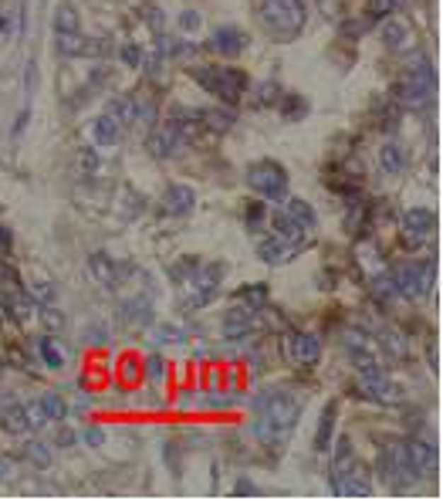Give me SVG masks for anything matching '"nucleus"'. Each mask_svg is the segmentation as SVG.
Here are the masks:
<instances>
[{"instance_id": "obj_1", "label": "nucleus", "mask_w": 443, "mask_h": 501, "mask_svg": "<svg viewBox=\"0 0 443 501\" xmlns=\"http://www.w3.org/2000/svg\"><path fill=\"white\" fill-rule=\"evenodd\" d=\"M258 410L260 417L254 420V437L267 447H275L288 437L294 420L301 417V400L281 393V390H264V396H258Z\"/></svg>"}, {"instance_id": "obj_2", "label": "nucleus", "mask_w": 443, "mask_h": 501, "mask_svg": "<svg viewBox=\"0 0 443 501\" xmlns=\"http://www.w3.org/2000/svg\"><path fill=\"white\" fill-rule=\"evenodd\" d=\"M260 21H264V28L271 30V34H277V38H294L308 21L305 0H264Z\"/></svg>"}, {"instance_id": "obj_3", "label": "nucleus", "mask_w": 443, "mask_h": 501, "mask_svg": "<svg viewBox=\"0 0 443 501\" xmlns=\"http://www.w3.org/2000/svg\"><path fill=\"white\" fill-rule=\"evenodd\" d=\"M193 78H197V81L207 91H210V95L224 98L227 106H230V102H237V98L247 91V78H244V72H237V68L203 64V68H197V72H193Z\"/></svg>"}, {"instance_id": "obj_4", "label": "nucleus", "mask_w": 443, "mask_h": 501, "mask_svg": "<svg viewBox=\"0 0 443 501\" xmlns=\"http://www.w3.org/2000/svg\"><path fill=\"white\" fill-rule=\"evenodd\" d=\"M433 91H437V78H433V68H430L427 58H420V64L413 68L406 81H403V89H399V102L413 112H420V108H427L433 102Z\"/></svg>"}, {"instance_id": "obj_5", "label": "nucleus", "mask_w": 443, "mask_h": 501, "mask_svg": "<svg viewBox=\"0 0 443 501\" xmlns=\"http://www.w3.org/2000/svg\"><path fill=\"white\" fill-rule=\"evenodd\" d=\"M247 183H251V190H258L260 197H267V200H281L288 193V173L275 159H264V163L247 167Z\"/></svg>"}, {"instance_id": "obj_6", "label": "nucleus", "mask_w": 443, "mask_h": 501, "mask_svg": "<svg viewBox=\"0 0 443 501\" xmlns=\"http://www.w3.org/2000/svg\"><path fill=\"white\" fill-rule=\"evenodd\" d=\"M197 278L190 281L193 291H190V298L183 302L186 312H197L203 305H210L220 295V281H224V274H227V264H207V268H197Z\"/></svg>"}, {"instance_id": "obj_7", "label": "nucleus", "mask_w": 443, "mask_h": 501, "mask_svg": "<svg viewBox=\"0 0 443 501\" xmlns=\"http://www.w3.org/2000/svg\"><path fill=\"white\" fill-rule=\"evenodd\" d=\"M359 390H362V396H366V400L379 403V407H393V403H399V400H403V386L389 380L382 369H379V373H362Z\"/></svg>"}, {"instance_id": "obj_8", "label": "nucleus", "mask_w": 443, "mask_h": 501, "mask_svg": "<svg viewBox=\"0 0 443 501\" xmlns=\"http://www.w3.org/2000/svg\"><path fill=\"white\" fill-rule=\"evenodd\" d=\"M437 230V217H433V210H427V207H413V210H406V217H403V237L410 244H423Z\"/></svg>"}, {"instance_id": "obj_9", "label": "nucleus", "mask_w": 443, "mask_h": 501, "mask_svg": "<svg viewBox=\"0 0 443 501\" xmlns=\"http://www.w3.org/2000/svg\"><path fill=\"white\" fill-rule=\"evenodd\" d=\"M224 339L237 342V339H247V332L254 329V308L251 305H234L224 312Z\"/></svg>"}, {"instance_id": "obj_10", "label": "nucleus", "mask_w": 443, "mask_h": 501, "mask_svg": "<svg viewBox=\"0 0 443 501\" xmlns=\"http://www.w3.org/2000/svg\"><path fill=\"white\" fill-rule=\"evenodd\" d=\"M288 356L298 366H315L321 356V339L315 332H294L288 339Z\"/></svg>"}, {"instance_id": "obj_11", "label": "nucleus", "mask_w": 443, "mask_h": 501, "mask_svg": "<svg viewBox=\"0 0 443 501\" xmlns=\"http://www.w3.org/2000/svg\"><path fill=\"white\" fill-rule=\"evenodd\" d=\"M180 142H183V139L176 136V129L166 122V125H159V129H153V133H149V139H146V150L153 152L156 159H169V156H176Z\"/></svg>"}, {"instance_id": "obj_12", "label": "nucleus", "mask_w": 443, "mask_h": 501, "mask_svg": "<svg viewBox=\"0 0 443 501\" xmlns=\"http://www.w3.org/2000/svg\"><path fill=\"white\" fill-rule=\"evenodd\" d=\"M193 207H197V193L190 186L176 183L163 193V213H169V217H186V213H193Z\"/></svg>"}, {"instance_id": "obj_13", "label": "nucleus", "mask_w": 443, "mask_h": 501, "mask_svg": "<svg viewBox=\"0 0 443 501\" xmlns=\"http://www.w3.org/2000/svg\"><path fill=\"white\" fill-rule=\"evenodd\" d=\"M210 47H214L217 55H224V58H234V55H241L247 47V38L237 28L224 24V28H217L214 34H210Z\"/></svg>"}, {"instance_id": "obj_14", "label": "nucleus", "mask_w": 443, "mask_h": 501, "mask_svg": "<svg viewBox=\"0 0 443 501\" xmlns=\"http://www.w3.org/2000/svg\"><path fill=\"white\" fill-rule=\"evenodd\" d=\"M352 468H355V447H352V437H338L335 447H332V488H335Z\"/></svg>"}, {"instance_id": "obj_15", "label": "nucleus", "mask_w": 443, "mask_h": 501, "mask_svg": "<svg viewBox=\"0 0 443 501\" xmlns=\"http://www.w3.org/2000/svg\"><path fill=\"white\" fill-rule=\"evenodd\" d=\"M294 244L281 241V237H267V241L258 244V258L264 261V264H288L291 258H294Z\"/></svg>"}, {"instance_id": "obj_16", "label": "nucleus", "mask_w": 443, "mask_h": 501, "mask_svg": "<svg viewBox=\"0 0 443 501\" xmlns=\"http://www.w3.org/2000/svg\"><path fill=\"white\" fill-rule=\"evenodd\" d=\"M410 457L413 464H416V471L433 478L437 474V464H440V457H437V447L430 441H410Z\"/></svg>"}, {"instance_id": "obj_17", "label": "nucleus", "mask_w": 443, "mask_h": 501, "mask_svg": "<svg viewBox=\"0 0 443 501\" xmlns=\"http://www.w3.org/2000/svg\"><path fill=\"white\" fill-rule=\"evenodd\" d=\"M284 217L294 220L301 230H315V224H318V217H315V210H311V203L301 200V197H288V200H284Z\"/></svg>"}, {"instance_id": "obj_18", "label": "nucleus", "mask_w": 443, "mask_h": 501, "mask_svg": "<svg viewBox=\"0 0 443 501\" xmlns=\"http://www.w3.org/2000/svg\"><path fill=\"white\" fill-rule=\"evenodd\" d=\"M122 322H129V325H149L153 322V302H149V295H142V298H129V302H122Z\"/></svg>"}, {"instance_id": "obj_19", "label": "nucleus", "mask_w": 443, "mask_h": 501, "mask_svg": "<svg viewBox=\"0 0 443 501\" xmlns=\"http://www.w3.org/2000/svg\"><path fill=\"white\" fill-rule=\"evenodd\" d=\"M38 352H41L45 366H51V369H64V363H68V346H64L58 335H45L38 342Z\"/></svg>"}, {"instance_id": "obj_20", "label": "nucleus", "mask_w": 443, "mask_h": 501, "mask_svg": "<svg viewBox=\"0 0 443 501\" xmlns=\"http://www.w3.org/2000/svg\"><path fill=\"white\" fill-rule=\"evenodd\" d=\"M92 136L98 146L112 150V146H119V139H122V125L112 119V116H98V119L92 122Z\"/></svg>"}, {"instance_id": "obj_21", "label": "nucleus", "mask_w": 443, "mask_h": 501, "mask_svg": "<svg viewBox=\"0 0 443 501\" xmlns=\"http://www.w3.org/2000/svg\"><path fill=\"white\" fill-rule=\"evenodd\" d=\"M393 285H396L399 298H420L423 288H420V274H416V264H403L396 274H393Z\"/></svg>"}, {"instance_id": "obj_22", "label": "nucleus", "mask_w": 443, "mask_h": 501, "mask_svg": "<svg viewBox=\"0 0 443 501\" xmlns=\"http://www.w3.org/2000/svg\"><path fill=\"white\" fill-rule=\"evenodd\" d=\"M105 116H112L122 129L132 125V122H136V95H115V98H108Z\"/></svg>"}, {"instance_id": "obj_23", "label": "nucleus", "mask_w": 443, "mask_h": 501, "mask_svg": "<svg viewBox=\"0 0 443 501\" xmlns=\"http://www.w3.org/2000/svg\"><path fill=\"white\" fill-rule=\"evenodd\" d=\"M88 271H92L102 285H115V281H119V264H115L112 254H105V251H95L92 258H88Z\"/></svg>"}, {"instance_id": "obj_24", "label": "nucleus", "mask_w": 443, "mask_h": 501, "mask_svg": "<svg viewBox=\"0 0 443 501\" xmlns=\"http://www.w3.org/2000/svg\"><path fill=\"white\" fill-rule=\"evenodd\" d=\"M54 51L62 58H78L85 55V38L78 30H54Z\"/></svg>"}, {"instance_id": "obj_25", "label": "nucleus", "mask_w": 443, "mask_h": 501, "mask_svg": "<svg viewBox=\"0 0 443 501\" xmlns=\"http://www.w3.org/2000/svg\"><path fill=\"white\" fill-rule=\"evenodd\" d=\"M271 227H275V237H281V241L294 244V247H301V244H305V230L298 227L294 220H288V217H284V210L271 217Z\"/></svg>"}, {"instance_id": "obj_26", "label": "nucleus", "mask_w": 443, "mask_h": 501, "mask_svg": "<svg viewBox=\"0 0 443 501\" xmlns=\"http://www.w3.org/2000/svg\"><path fill=\"white\" fill-rule=\"evenodd\" d=\"M379 167L389 173V176H396L406 169V150L399 146V142H386L379 150Z\"/></svg>"}, {"instance_id": "obj_27", "label": "nucleus", "mask_w": 443, "mask_h": 501, "mask_svg": "<svg viewBox=\"0 0 443 501\" xmlns=\"http://www.w3.org/2000/svg\"><path fill=\"white\" fill-rule=\"evenodd\" d=\"M332 430H335V407L328 403V407L321 410L318 430H315V451H318V454H328V447H332Z\"/></svg>"}, {"instance_id": "obj_28", "label": "nucleus", "mask_w": 443, "mask_h": 501, "mask_svg": "<svg viewBox=\"0 0 443 501\" xmlns=\"http://www.w3.org/2000/svg\"><path fill=\"white\" fill-rule=\"evenodd\" d=\"M0 427L7 434H28V417H24V407L17 400L7 403V407H0Z\"/></svg>"}, {"instance_id": "obj_29", "label": "nucleus", "mask_w": 443, "mask_h": 501, "mask_svg": "<svg viewBox=\"0 0 443 501\" xmlns=\"http://www.w3.org/2000/svg\"><path fill=\"white\" fill-rule=\"evenodd\" d=\"M200 119L207 122L214 133H227L230 125H234V112H230V108H203Z\"/></svg>"}, {"instance_id": "obj_30", "label": "nucleus", "mask_w": 443, "mask_h": 501, "mask_svg": "<svg viewBox=\"0 0 443 501\" xmlns=\"http://www.w3.org/2000/svg\"><path fill=\"white\" fill-rule=\"evenodd\" d=\"M382 41H386V47H403L410 41V28L399 24V21H386L382 24Z\"/></svg>"}, {"instance_id": "obj_31", "label": "nucleus", "mask_w": 443, "mask_h": 501, "mask_svg": "<svg viewBox=\"0 0 443 501\" xmlns=\"http://www.w3.org/2000/svg\"><path fill=\"white\" fill-rule=\"evenodd\" d=\"M24 457L31 461L34 468H51V461H54V454H51V447H47L45 441L24 444Z\"/></svg>"}, {"instance_id": "obj_32", "label": "nucleus", "mask_w": 443, "mask_h": 501, "mask_svg": "<svg viewBox=\"0 0 443 501\" xmlns=\"http://www.w3.org/2000/svg\"><path fill=\"white\" fill-rule=\"evenodd\" d=\"M7 308L14 312L17 322H28L31 315H38V302H34V298H28V295H17V298H11V302H7Z\"/></svg>"}, {"instance_id": "obj_33", "label": "nucleus", "mask_w": 443, "mask_h": 501, "mask_svg": "<svg viewBox=\"0 0 443 501\" xmlns=\"http://www.w3.org/2000/svg\"><path fill=\"white\" fill-rule=\"evenodd\" d=\"M24 417H28V430H45L51 420H47L45 407H41V400H31V403H24Z\"/></svg>"}, {"instance_id": "obj_34", "label": "nucleus", "mask_w": 443, "mask_h": 501, "mask_svg": "<svg viewBox=\"0 0 443 501\" xmlns=\"http://www.w3.org/2000/svg\"><path fill=\"white\" fill-rule=\"evenodd\" d=\"M41 407H45L47 420H64L68 417V407H64V400L58 393H45L41 396Z\"/></svg>"}, {"instance_id": "obj_35", "label": "nucleus", "mask_w": 443, "mask_h": 501, "mask_svg": "<svg viewBox=\"0 0 443 501\" xmlns=\"http://www.w3.org/2000/svg\"><path fill=\"white\" fill-rule=\"evenodd\" d=\"M38 315H41V325H45L47 332H62L64 329V315L58 308H51V305H38Z\"/></svg>"}, {"instance_id": "obj_36", "label": "nucleus", "mask_w": 443, "mask_h": 501, "mask_svg": "<svg viewBox=\"0 0 443 501\" xmlns=\"http://www.w3.org/2000/svg\"><path fill=\"white\" fill-rule=\"evenodd\" d=\"M416 274H420V288H423V295H430L433 291V281H437V261L427 258L416 264Z\"/></svg>"}, {"instance_id": "obj_37", "label": "nucleus", "mask_w": 443, "mask_h": 501, "mask_svg": "<svg viewBox=\"0 0 443 501\" xmlns=\"http://www.w3.org/2000/svg\"><path fill=\"white\" fill-rule=\"evenodd\" d=\"M24 295L34 298L38 305H51V302H54V285H47V281H34V285H28Z\"/></svg>"}, {"instance_id": "obj_38", "label": "nucleus", "mask_w": 443, "mask_h": 501, "mask_svg": "<svg viewBox=\"0 0 443 501\" xmlns=\"http://www.w3.org/2000/svg\"><path fill=\"white\" fill-rule=\"evenodd\" d=\"M237 298H241V302H247L251 308H258V305L267 302V285H247V288L237 291Z\"/></svg>"}, {"instance_id": "obj_39", "label": "nucleus", "mask_w": 443, "mask_h": 501, "mask_svg": "<svg viewBox=\"0 0 443 501\" xmlns=\"http://www.w3.org/2000/svg\"><path fill=\"white\" fill-rule=\"evenodd\" d=\"M169 342H183V329H176V325H156L153 346H169Z\"/></svg>"}, {"instance_id": "obj_40", "label": "nucleus", "mask_w": 443, "mask_h": 501, "mask_svg": "<svg viewBox=\"0 0 443 501\" xmlns=\"http://www.w3.org/2000/svg\"><path fill=\"white\" fill-rule=\"evenodd\" d=\"M254 95H258V106H275V102H281L277 81H260L258 89H254Z\"/></svg>"}, {"instance_id": "obj_41", "label": "nucleus", "mask_w": 443, "mask_h": 501, "mask_svg": "<svg viewBox=\"0 0 443 501\" xmlns=\"http://www.w3.org/2000/svg\"><path fill=\"white\" fill-rule=\"evenodd\" d=\"M382 349H389L393 356H406V352H410V346H406V339H403L399 332L386 329V332H382Z\"/></svg>"}, {"instance_id": "obj_42", "label": "nucleus", "mask_w": 443, "mask_h": 501, "mask_svg": "<svg viewBox=\"0 0 443 501\" xmlns=\"http://www.w3.org/2000/svg\"><path fill=\"white\" fill-rule=\"evenodd\" d=\"M54 30H78V11L75 7H58V14H54Z\"/></svg>"}, {"instance_id": "obj_43", "label": "nucleus", "mask_w": 443, "mask_h": 501, "mask_svg": "<svg viewBox=\"0 0 443 501\" xmlns=\"http://www.w3.org/2000/svg\"><path fill=\"white\" fill-rule=\"evenodd\" d=\"M166 363H163V356H149V359H146V376H149V383H156V386H159V383L166 380Z\"/></svg>"}, {"instance_id": "obj_44", "label": "nucleus", "mask_w": 443, "mask_h": 501, "mask_svg": "<svg viewBox=\"0 0 443 501\" xmlns=\"http://www.w3.org/2000/svg\"><path fill=\"white\" fill-rule=\"evenodd\" d=\"M78 167H81L85 176H95V173H98V152H95L92 146H85V150L78 152Z\"/></svg>"}, {"instance_id": "obj_45", "label": "nucleus", "mask_w": 443, "mask_h": 501, "mask_svg": "<svg viewBox=\"0 0 443 501\" xmlns=\"http://www.w3.org/2000/svg\"><path fill=\"white\" fill-rule=\"evenodd\" d=\"M122 61L129 68H146V51L139 45H122Z\"/></svg>"}, {"instance_id": "obj_46", "label": "nucleus", "mask_w": 443, "mask_h": 501, "mask_svg": "<svg viewBox=\"0 0 443 501\" xmlns=\"http://www.w3.org/2000/svg\"><path fill=\"white\" fill-rule=\"evenodd\" d=\"M372 291H376V298H396V285H393V274H379V278L372 281Z\"/></svg>"}, {"instance_id": "obj_47", "label": "nucleus", "mask_w": 443, "mask_h": 501, "mask_svg": "<svg viewBox=\"0 0 443 501\" xmlns=\"http://www.w3.org/2000/svg\"><path fill=\"white\" fill-rule=\"evenodd\" d=\"M136 122H142V125H153L156 122V106L149 98H136Z\"/></svg>"}, {"instance_id": "obj_48", "label": "nucleus", "mask_w": 443, "mask_h": 501, "mask_svg": "<svg viewBox=\"0 0 443 501\" xmlns=\"http://www.w3.org/2000/svg\"><path fill=\"white\" fill-rule=\"evenodd\" d=\"M146 24H149L156 34H163V28H166V14H163V11L153 4V7H146Z\"/></svg>"}, {"instance_id": "obj_49", "label": "nucleus", "mask_w": 443, "mask_h": 501, "mask_svg": "<svg viewBox=\"0 0 443 501\" xmlns=\"http://www.w3.org/2000/svg\"><path fill=\"white\" fill-rule=\"evenodd\" d=\"M200 24H203V17H200L197 11H183V14H180V28H183L186 34H197Z\"/></svg>"}, {"instance_id": "obj_50", "label": "nucleus", "mask_w": 443, "mask_h": 501, "mask_svg": "<svg viewBox=\"0 0 443 501\" xmlns=\"http://www.w3.org/2000/svg\"><path fill=\"white\" fill-rule=\"evenodd\" d=\"M294 116H305V102L298 95H291L288 102H284V119H294Z\"/></svg>"}, {"instance_id": "obj_51", "label": "nucleus", "mask_w": 443, "mask_h": 501, "mask_svg": "<svg viewBox=\"0 0 443 501\" xmlns=\"http://www.w3.org/2000/svg\"><path fill=\"white\" fill-rule=\"evenodd\" d=\"M81 441L88 444V447H102V444H105V430H98V427H88V430L81 434Z\"/></svg>"}, {"instance_id": "obj_52", "label": "nucleus", "mask_w": 443, "mask_h": 501, "mask_svg": "<svg viewBox=\"0 0 443 501\" xmlns=\"http://www.w3.org/2000/svg\"><path fill=\"white\" fill-rule=\"evenodd\" d=\"M393 7H396L393 0H369V14H372V17H382V14H389Z\"/></svg>"}, {"instance_id": "obj_53", "label": "nucleus", "mask_w": 443, "mask_h": 501, "mask_svg": "<svg viewBox=\"0 0 443 501\" xmlns=\"http://www.w3.org/2000/svg\"><path fill=\"white\" fill-rule=\"evenodd\" d=\"M260 217H264V207H260V203H251V207H247V227L258 230L260 227Z\"/></svg>"}, {"instance_id": "obj_54", "label": "nucleus", "mask_w": 443, "mask_h": 501, "mask_svg": "<svg viewBox=\"0 0 443 501\" xmlns=\"http://www.w3.org/2000/svg\"><path fill=\"white\" fill-rule=\"evenodd\" d=\"M14 474H17L14 457H0V481H11Z\"/></svg>"}, {"instance_id": "obj_55", "label": "nucleus", "mask_w": 443, "mask_h": 501, "mask_svg": "<svg viewBox=\"0 0 443 501\" xmlns=\"http://www.w3.org/2000/svg\"><path fill=\"white\" fill-rule=\"evenodd\" d=\"M105 325H92V329H85V339H88V342H92V346H102V342H105Z\"/></svg>"}, {"instance_id": "obj_56", "label": "nucleus", "mask_w": 443, "mask_h": 501, "mask_svg": "<svg viewBox=\"0 0 443 501\" xmlns=\"http://www.w3.org/2000/svg\"><path fill=\"white\" fill-rule=\"evenodd\" d=\"M75 441H78V437L71 434V430H64V427L58 430V434H54V447H71Z\"/></svg>"}, {"instance_id": "obj_57", "label": "nucleus", "mask_w": 443, "mask_h": 501, "mask_svg": "<svg viewBox=\"0 0 443 501\" xmlns=\"http://www.w3.org/2000/svg\"><path fill=\"white\" fill-rule=\"evenodd\" d=\"M34 81H38V68H34V61H28V72H24V89L34 91Z\"/></svg>"}, {"instance_id": "obj_58", "label": "nucleus", "mask_w": 443, "mask_h": 501, "mask_svg": "<svg viewBox=\"0 0 443 501\" xmlns=\"http://www.w3.org/2000/svg\"><path fill=\"white\" fill-rule=\"evenodd\" d=\"M234 491H237V495H254V491H258V485H254V481H247V478H241V481L234 485Z\"/></svg>"}, {"instance_id": "obj_59", "label": "nucleus", "mask_w": 443, "mask_h": 501, "mask_svg": "<svg viewBox=\"0 0 443 501\" xmlns=\"http://www.w3.org/2000/svg\"><path fill=\"white\" fill-rule=\"evenodd\" d=\"M0 247H4V251L11 247V230L7 227H0Z\"/></svg>"}, {"instance_id": "obj_60", "label": "nucleus", "mask_w": 443, "mask_h": 501, "mask_svg": "<svg viewBox=\"0 0 443 501\" xmlns=\"http://www.w3.org/2000/svg\"><path fill=\"white\" fill-rule=\"evenodd\" d=\"M7 403H14V393L11 390H0V407H7Z\"/></svg>"}, {"instance_id": "obj_61", "label": "nucleus", "mask_w": 443, "mask_h": 501, "mask_svg": "<svg viewBox=\"0 0 443 501\" xmlns=\"http://www.w3.org/2000/svg\"><path fill=\"white\" fill-rule=\"evenodd\" d=\"M0 319H7V302H0Z\"/></svg>"}, {"instance_id": "obj_62", "label": "nucleus", "mask_w": 443, "mask_h": 501, "mask_svg": "<svg viewBox=\"0 0 443 501\" xmlns=\"http://www.w3.org/2000/svg\"><path fill=\"white\" fill-rule=\"evenodd\" d=\"M393 4H396V7H399V4H403V0H393Z\"/></svg>"}]
</instances>
